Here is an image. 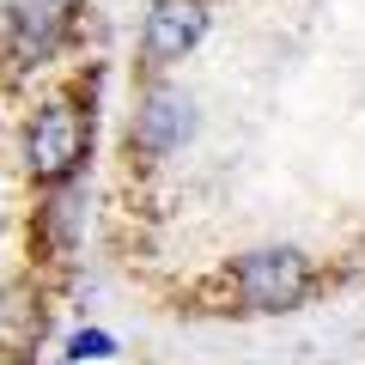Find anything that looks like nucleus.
<instances>
[{"mask_svg": "<svg viewBox=\"0 0 365 365\" xmlns=\"http://www.w3.org/2000/svg\"><path fill=\"white\" fill-rule=\"evenodd\" d=\"M110 353H116V341L98 335V329H79V335L67 341V359H110Z\"/></svg>", "mask_w": 365, "mask_h": 365, "instance_id": "6", "label": "nucleus"}, {"mask_svg": "<svg viewBox=\"0 0 365 365\" xmlns=\"http://www.w3.org/2000/svg\"><path fill=\"white\" fill-rule=\"evenodd\" d=\"M0 317H6V280H0Z\"/></svg>", "mask_w": 365, "mask_h": 365, "instance_id": "7", "label": "nucleus"}, {"mask_svg": "<svg viewBox=\"0 0 365 365\" xmlns=\"http://www.w3.org/2000/svg\"><path fill=\"white\" fill-rule=\"evenodd\" d=\"M49 49H55V13L49 6H19L13 13V55L19 61H49Z\"/></svg>", "mask_w": 365, "mask_h": 365, "instance_id": "5", "label": "nucleus"}, {"mask_svg": "<svg viewBox=\"0 0 365 365\" xmlns=\"http://www.w3.org/2000/svg\"><path fill=\"white\" fill-rule=\"evenodd\" d=\"M201 37H207V6H201V0H153V13H146V37H140L153 67L182 61Z\"/></svg>", "mask_w": 365, "mask_h": 365, "instance_id": "3", "label": "nucleus"}, {"mask_svg": "<svg viewBox=\"0 0 365 365\" xmlns=\"http://www.w3.org/2000/svg\"><path fill=\"white\" fill-rule=\"evenodd\" d=\"M195 128V116H189V98L182 91H170V86H158V91H146V104L134 110V153H146V158H165L170 146H182V134Z\"/></svg>", "mask_w": 365, "mask_h": 365, "instance_id": "4", "label": "nucleus"}, {"mask_svg": "<svg viewBox=\"0 0 365 365\" xmlns=\"http://www.w3.org/2000/svg\"><path fill=\"white\" fill-rule=\"evenodd\" d=\"M232 287L237 299L250 304V311H292V304H304V292H311V262L299 256V250L287 244H268V250H250V256L232 262Z\"/></svg>", "mask_w": 365, "mask_h": 365, "instance_id": "1", "label": "nucleus"}, {"mask_svg": "<svg viewBox=\"0 0 365 365\" xmlns=\"http://www.w3.org/2000/svg\"><path fill=\"white\" fill-rule=\"evenodd\" d=\"M86 146H91V128L73 104H43L37 122L25 134V158H31V177L37 182H67L79 165H86Z\"/></svg>", "mask_w": 365, "mask_h": 365, "instance_id": "2", "label": "nucleus"}]
</instances>
